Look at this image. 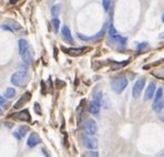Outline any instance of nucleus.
Masks as SVG:
<instances>
[{
  "mask_svg": "<svg viewBox=\"0 0 164 157\" xmlns=\"http://www.w3.org/2000/svg\"><path fill=\"white\" fill-rule=\"evenodd\" d=\"M126 85H128V79L123 75L116 76L111 81V89L118 94H120L125 90Z\"/></svg>",
  "mask_w": 164,
  "mask_h": 157,
  "instance_id": "1",
  "label": "nucleus"
},
{
  "mask_svg": "<svg viewBox=\"0 0 164 157\" xmlns=\"http://www.w3.org/2000/svg\"><path fill=\"white\" fill-rule=\"evenodd\" d=\"M29 81V76L27 72L17 71L11 75V83L16 86H24Z\"/></svg>",
  "mask_w": 164,
  "mask_h": 157,
  "instance_id": "2",
  "label": "nucleus"
},
{
  "mask_svg": "<svg viewBox=\"0 0 164 157\" xmlns=\"http://www.w3.org/2000/svg\"><path fill=\"white\" fill-rule=\"evenodd\" d=\"M164 106V91L162 87H159L156 93H155V97L153 101V106L152 109H154L155 112H160L163 109Z\"/></svg>",
  "mask_w": 164,
  "mask_h": 157,
  "instance_id": "3",
  "label": "nucleus"
},
{
  "mask_svg": "<svg viewBox=\"0 0 164 157\" xmlns=\"http://www.w3.org/2000/svg\"><path fill=\"white\" fill-rule=\"evenodd\" d=\"M145 85V79L144 77H141L139 79L138 81L135 82L134 86H133V89H132V95L133 97H138V96L141 94V92L143 90V87Z\"/></svg>",
  "mask_w": 164,
  "mask_h": 157,
  "instance_id": "4",
  "label": "nucleus"
},
{
  "mask_svg": "<svg viewBox=\"0 0 164 157\" xmlns=\"http://www.w3.org/2000/svg\"><path fill=\"white\" fill-rule=\"evenodd\" d=\"M84 131H86V133L87 135H96L98 132V126H97V123L93 121V119H88L86 125H84Z\"/></svg>",
  "mask_w": 164,
  "mask_h": 157,
  "instance_id": "5",
  "label": "nucleus"
},
{
  "mask_svg": "<svg viewBox=\"0 0 164 157\" xmlns=\"http://www.w3.org/2000/svg\"><path fill=\"white\" fill-rule=\"evenodd\" d=\"M83 145L89 149H96L98 147V141L91 135H86L83 137Z\"/></svg>",
  "mask_w": 164,
  "mask_h": 157,
  "instance_id": "6",
  "label": "nucleus"
},
{
  "mask_svg": "<svg viewBox=\"0 0 164 157\" xmlns=\"http://www.w3.org/2000/svg\"><path fill=\"white\" fill-rule=\"evenodd\" d=\"M89 48L87 47H82V48H71V49H66L62 48V51H64L66 53L73 55V57H78V55H81L83 53H86V51H88Z\"/></svg>",
  "mask_w": 164,
  "mask_h": 157,
  "instance_id": "7",
  "label": "nucleus"
},
{
  "mask_svg": "<svg viewBox=\"0 0 164 157\" xmlns=\"http://www.w3.org/2000/svg\"><path fill=\"white\" fill-rule=\"evenodd\" d=\"M12 117L18 121H24V122H30L31 121V116H30V113L28 109H24L17 114L12 115Z\"/></svg>",
  "mask_w": 164,
  "mask_h": 157,
  "instance_id": "8",
  "label": "nucleus"
},
{
  "mask_svg": "<svg viewBox=\"0 0 164 157\" xmlns=\"http://www.w3.org/2000/svg\"><path fill=\"white\" fill-rule=\"evenodd\" d=\"M40 143H41V138L37 133H31L28 139H27V145L29 147H34Z\"/></svg>",
  "mask_w": 164,
  "mask_h": 157,
  "instance_id": "9",
  "label": "nucleus"
},
{
  "mask_svg": "<svg viewBox=\"0 0 164 157\" xmlns=\"http://www.w3.org/2000/svg\"><path fill=\"white\" fill-rule=\"evenodd\" d=\"M61 34H62V39L67 43H69V44H72V43H74L72 36H71V32H70V29L68 28V26H63L62 27Z\"/></svg>",
  "mask_w": 164,
  "mask_h": 157,
  "instance_id": "10",
  "label": "nucleus"
},
{
  "mask_svg": "<svg viewBox=\"0 0 164 157\" xmlns=\"http://www.w3.org/2000/svg\"><path fill=\"white\" fill-rule=\"evenodd\" d=\"M30 99H31V93H30V92H26L24 95L21 96L19 100L15 103V109H20V107H22L27 102H29Z\"/></svg>",
  "mask_w": 164,
  "mask_h": 157,
  "instance_id": "11",
  "label": "nucleus"
},
{
  "mask_svg": "<svg viewBox=\"0 0 164 157\" xmlns=\"http://www.w3.org/2000/svg\"><path fill=\"white\" fill-rule=\"evenodd\" d=\"M125 42H126V39L122 38L120 36H118L116 38H110V40H109V43L110 44H116L118 49L124 48L125 47Z\"/></svg>",
  "mask_w": 164,
  "mask_h": 157,
  "instance_id": "12",
  "label": "nucleus"
},
{
  "mask_svg": "<svg viewBox=\"0 0 164 157\" xmlns=\"http://www.w3.org/2000/svg\"><path fill=\"white\" fill-rule=\"evenodd\" d=\"M155 93V83L154 82H150L148 87H146V91H145V94H144V100H151L153 95Z\"/></svg>",
  "mask_w": 164,
  "mask_h": 157,
  "instance_id": "13",
  "label": "nucleus"
},
{
  "mask_svg": "<svg viewBox=\"0 0 164 157\" xmlns=\"http://www.w3.org/2000/svg\"><path fill=\"white\" fill-rule=\"evenodd\" d=\"M100 106H101V104L97 103L96 101H92V102L89 103V112H90L91 114L98 116L99 113H100Z\"/></svg>",
  "mask_w": 164,
  "mask_h": 157,
  "instance_id": "14",
  "label": "nucleus"
},
{
  "mask_svg": "<svg viewBox=\"0 0 164 157\" xmlns=\"http://www.w3.org/2000/svg\"><path fill=\"white\" fill-rule=\"evenodd\" d=\"M28 132V127L27 126H19L17 131H16L15 133H14V136L16 138H18V139H22V138L26 136V134Z\"/></svg>",
  "mask_w": 164,
  "mask_h": 157,
  "instance_id": "15",
  "label": "nucleus"
},
{
  "mask_svg": "<svg viewBox=\"0 0 164 157\" xmlns=\"http://www.w3.org/2000/svg\"><path fill=\"white\" fill-rule=\"evenodd\" d=\"M19 53L20 55H24V53L27 52V50H28V43H27V41L26 40H24V39H20L19 40Z\"/></svg>",
  "mask_w": 164,
  "mask_h": 157,
  "instance_id": "16",
  "label": "nucleus"
},
{
  "mask_svg": "<svg viewBox=\"0 0 164 157\" xmlns=\"http://www.w3.org/2000/svg\"><path fill=\"white\" fill-rule=\"evenodd\" d=\"M93 101H96L97 103H99V104H101V100H102V93L101 91H100V89H96V90L93 91Z\"/></svg>",
  "mask_w": 164,
  "mask_h": 157,
  "instance_id": "17",
  "label": "nucleus"
},
{
  "mask_svg": "<svg viewBox=\"0 0 164 157\" xmlns=\"http://www.w3.org/2000/svg\"><path fill=\"white\" fill-rule=\"evenodd\" d=\"M109 34H110V38H116L119 36L118 33V31L116 30V28L113 27V24H110V27H109Z\"/></svg>",
  "mask_w": 164,
  "mask_h": 157,
  "instance_id": "18",
  "label": "nucleus"
},
{
  "mask_svg": "<svg viewBox=\"0 0 164 157\" xmlns=\"http://www.w3.org/2000/svg\"><path fill=\"white\" fill-rule=\"evenodd\" d=\"M15 95H16V90L15 89H12V87H9L5 93V96L7 99H12Z\"/></svg>",
  "mask_w": 164,
  "mask_h": 157,
  "instance_id": "19",
  "label": "nucleus"
},
{
  "mask_svg": "<svg viewBox=\"0 0 164 157\" xmlns=\"http://www.w3.org/2000/svg\"><path fill=\"white\" fill-rule=\"evenodd\" d=\"M22 57V59H24V61L27 63H31V61H32V58H31V54H30V52H29V50H27V52L24 53V55H21Z\"/></svg>",
  "mask_w": 164,
  "mask_h": 157,
  "instance_id": "20",
  "label": "nucleus"
},
{
  "mask_svg": "<svg viewBox=\"0 0 164 157\" xmlns=\"http://www.w3.org/2000/svg\"><path fill=\"white\" fill-rule=\"evenodd\" d=\"M52 26H53V30L54 32H58L59 31V27H60V21L57 18H53L52 19Z\"/></svg>",
  "mask_w": 164,
  "mask_h": 157,
  "instance_id": "21",
  "label": "nucleus"
},
{
  "mask_svg": "<svg viewBox=\"0 0 164 157\" xmlns=\"http://www.w3.org/2000/svg\"><path fill=\"white\" fill-rule=\"evenodd\" d=\"M59 12H60V5L53 6L52 9H51V13H52L53 17H58Z\"/></svg>",
  "mask_w": 164,
  "mask_h": 157,
  "instance_id": "22",
  "label": "nucleus"
},
{
  "mask_svg": "<svg viewBox=\"0 0 164 157\" xmlns=\"http://www.w3.org/2000/svg\"><path fill=\"white\" fill-rule=\"evenodd\" d=\"M102 5H103L104 10L108 11L109 8H110V5H111V0H103V1H102Z\"/></svg>",
  "mask_w": 164,
  "mask_h": 157,
  "instance_id": "23",
  "label": "nucleus"
},
{
  "mask_svg": "<svg viewBox=\"0 0 164 157\" xmlns=\"http://www.w3.org/2000/svg\"><path fill=\"white\" fill-rule=\"evenodd\" d=\"M83 157H99V153L98 152H88L84 154Z\"/></svg>",
  "mask_w": 164,
  "mask_h": 157,
  "instance_id": "24",
  "label": "nucleus"
},
{
  "mask_svg": "<svg viewBox=\"0 0 164 157\" xmlns=\"http://www.w3.org/2000/svg\"><path fill=\"white\" fill-rule=\"evenodd\" d=\"M34 111H37V113H38L39 115H41V109H40V105H39L38 103L34 104Z\"/></svg>",
  "mask_w": 164,
  "mask_h": 157,
  "instance_id": "25",
  "label": "nucleus"
},
{
  "mask_svg": "<svg viewBox=\"0 0 164 157\" xmlns=\"http://www.w3.org/2000/svg\"><path fill=\"white\" fill-rule=\"evenodd\" d=\"M0 105H5V106H7V101H6V99L4 96H0Z\"/></svg>",
  "mask_w": 164,
  "mask_h": 157,
  "instance_id": "26",
  "label": "nucleus"
},
{
  "mask_svg": "<svg viewBox=\"0 0 164 157\" xmlns=\"http://www.w3.org/2000/svg\"><path fill=\"white\" fill-rule=\"evenodd\" d=\"M1 28L4 29V30H7V31H10V32H11V31H12V29H11V27H8V26H7V24H4V26H2V27H1Z\"/></svg>",
  "mask_w": 164,
  "mask_h": 157,
  "instance_id": "27",
  "label": "nucleus"
},
{
  "mask_svg": "<svg viewBox=\"0 0 164 157\" xmlns=\"http://www.w3.org/2000/svg\"><path fill=\"white\" fill-rule=\"evenodd\" d=\"M17 1H18V0H10V4H11V5H15Z\"/></svg>",
  "mask_w": 164,
  "mask_h": 157,
  "instance_id": "28",
  "label": "nucleus"
},
{
  "mask_svg": "<svg viewBox=\"0 0 164 157\" xmlns=\"http://www.w3.org/2000/svg\"><path fill=\"white\" fill-rule=\"evenodd\" d=\"M160 39H164V31L161 33V36H160Z\"/></svg>",
  "mask_w": 164,
  "mask_h": 157,
  "instance_id": "29",
  "label": "nucleus"
},
{
  "mask_svg": "<svg viewBox=\"0 0 164 157\" xmlns=\"http://www.w3.org/2000/svg\"><path fill=\"white\" fill-rule=\"evenodd\" d=\"M162 21L164 22V13H163V16H162Z\"/></svg>",
  "mask_w": 164,
  "mask_h": 157,
  "instance_id": "30",
  "label": "nucleus"
},
{
  "mask_svg": "<svg viewBox=\"0 0 164 157\" xmlns=\"http://www.w3.org/2000/svg\"><path fill=\"white\" fill-rule=\"evenodd\" d=\"M0 115H1V109H0Z\"/></svg>",
  "mask_w": 164,
  "mask_h": 157,
  "instance_id": "31",
  "label": "nucleus"
}]
</instances>
